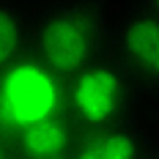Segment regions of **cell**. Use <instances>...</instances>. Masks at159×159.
<instances>
[{
	"label": "cell",
	"mask_w": 159,
	"mask_h": 159,
	"mask_svg": "<svg viewBox=\"0 0 159 159\" xmlns=\"http://www.w3.org/2000/svg\"><path fill=\"white\" fill-rule=\"evenodd\" d=\"M110 63L124 74L134 99L154 96L159 85V11L134 6L115 22L107 41Z\"/></svg>",
	"instance_id": "cell-2"
},
{
	"label": "cell",
	"mask_w": 159,
	"mask_h": 159,
	"mask_svg": "<svg viewBox=\"0 0 159 159\" xmlns=\"http://www.w3.org/2000/svg\"><path fill=\"white\" fill-rule=\"evenodd\" d=\"M110 30L102 0H55L30 22L28 55L63 85L107 55Z\"/></svg>",
	"instance_id": "cell-1"
},
{
	"label": "cell",
	"mask_w": 159,
	"mask_h": 159,
	"mask_svg": "<svg viewBox=\"0 0 159 159\" xmlns=\"http://www.w3.org/2000/svg\"><path fill=\"white\" fill-rule=\"evenodd\" d=\"M30 49V19L14 0H0V80L8 77Z\"/></svg>",
	"instance_id": "cell-6"
},
{
	"label": "cell",
	"mask_w": 159,
	"mask_h": 159,
	"mask_svg": "<svg viewBox=\"0 0 159 159\" xmlns=\"http://www.w3.org/2000/svg\"><path fill=\"white\" fill-rule=\"evenodd\" d=\"M47 159H69V157H47Z\"/></svg>",
	"instance_id": "cell-10"
},
{
	"label": "cell",
	"mask_w": 159,
	"mask_h": 159,
	"mask_svg": "<svg viewBox=\"0 0 159 159\" xmlns=\"http://www.w3.org/2000/svg\"><path fill=\"white\" fill-rule=\"evenodd\" d=\"M137 6H145V8H157V11H159V0H137Z\"/></svg>",
	"instance_id": "cell-9"
},
{
	"label": "cell",
	"mask_w": 159,
	"mask_h": 159,
	"mask_svg": "<svg viewBox=\"0 0 159 159\" xmlns=\"http://www.w3.org/2000/svg\"><path fill=\"white\" fill-rule=\"evenodd\" d=\"M140 159H159V151H157V145H151V148H148V151H145V154H143Z\"/></svg>",
	"instance_id": "cell-8"
},
{
	"label": "cell",
	"mask_w": 159,
	"mask_h": 159,
	"mask_svg": "<svg viewBox=\"0 0 159 159\" xmlns=\"http://www.w3.org/2000/svg\"><path fill=\"white\" fill-rule=\"evenodd\" d=\"M0 159H11V148H8V137L0 129Z\"/></svg>",
	"instance_id": "cell-7"
},
{
	"label": "cell",
	"mask_w": 159,
	"mask_h": 159,
	"mask_svg": "<svg viewBox=\"0 0 159 159\" xmlns=\"http://www.w3.org/2000/svg\"><path fill=\"white\" fill-rule=\"evenodd\" d=\"M11 159H47V157H69L80 137V129L69 121L63 110L36 115L14 129H8Z\"/></svg>",
	"instance_id": "cell-4"
},
{
	"label": "cell",
	"mask_w": 159,
	"mask_h": 159,
	"mask_svg": "<svg viewBox=\"0 0 159 159\" xmlns=\"http://www.w3.org/2000/svg\"><path fill=\"white\" fill-rule=\"evenodd\" d=\"M151 145L145 126L126 112L110 124L80 132L69 159H140Z\"/></svg>",
	"instance_id": "cell-5"
},
{
	"label": "cell",
	"mask_w": 159,
	"mask_h": 159,
	"mask_svg": "<svg viewBox=\"0 0 159 159\" xmlns=\"http://www.w3.org/2000/svg\"><path fill=\"white\" fill-rule=\"evenodd\" d=\"M132 99L134 93L129 82L110 63L107 55L63 82V112L80 132L126 115Z\"/></svg>",
	"instance_id": "cell-3"
}]
</instances>
